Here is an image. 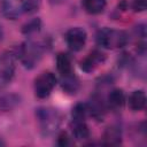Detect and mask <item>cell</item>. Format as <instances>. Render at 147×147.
<instances>
[{"instance_id": "1", "label": "cell", "mask_w": 147, "mask_h": 147, "mask_svg": "<svg viewBox=\"0 0 147 147\" xmlns=\"http://www.w3.org/2000/svg\"><path fill=\"white\" fill-rule=\"evenodd\" d=\"M127 34L122 30L115 29H101L96 33V42L99 46L108 49L121 48L127 42Z\"/></svg>"}, {"instance_id": "2", "label": "cell", "mask_w": 147, "mask_h": 147, "mask_svg": "<svg viewBox=\"0 0 147 147\" xmlns=\"http://www.w3.org/2000/svg\"><path fill=\"white\" fill-rule=\"evenodd\" d=\"M15 54L26 68H33L41 59L42 47L39 44L29 40L22 44Z\"/></svg>"}, {"instance_id": "3", "label": "cell", "mask_w": 147, "mask_h": 147, "mask_svg": "<svg viewBox=\"0 0 147 147\" xmlns=\"http://www.w3.org/2000/svg\"><path fill=\"white\" fill-rule=\"evenodd\" d=\"M37 118L42 133L47 136L54 133L61 123L60 114L52 108H39L37 110Z\"/></svg>"}, {"instance_id": "4", "label": "cell", "mask_w": 147, "mask_h": 147, "mask_svg": "<svg viewBox=\"0 0 147 147\" xmlns=\"http://www.w3.org/2000/svg\"><path fill=\"white\" fill-rule=\"evenodd\" d=\"M56 85V77L51 71L41 72L34 79V93L38 98H47Z\"/></svg>"}, {"instance_id": "5", "label": "cell", "mask_w": 147, "mask_h": 147, "mask_svg": "<svg viewBox=\"0 0 147 147\" xmlns=\"http://www.w3.org/2000/svg\"><path fill=\"white\" fill-rule=\"evenodd\" d=\"M64 39H65V42H67L68 47L71 51L78 52V51L83 49V47L85 46L87 34H86V31L83 28L75 26V28L69 29L65 32Z\"/></svg>"}, {"instance_id": "6", "label": "cell", "mask_w": 147, "mask_h": 147, "mask_svg": "<svg viewBox=\"0 0 147 147\" xmlns=\"http://www.w3.org/2000/svg\"><path fill=\"white\" fill-rule=\"evenodd\" d=\"M0 11L8 20H16L24 13V0H0Z\"/></svg>"}, {"instance_id": "7", "label": "cell", "mask_w": 147, "mask_h": 147, "mask_svg": "<svg viewBox=\"0 0 147 147\" xmlns=\"http://www.w3.org/2000/svg\"><path fill=\"white\" fill-rule=\"evenodd\" d=\"M16 54L8 53L0 59V82L2 84L9 83L14 76V56Z\"/></svg>"}, {"instance_id": "8", "label": "cell", "mask_w": 147, "mask_h": 147, "mask_svg": "<svg viewBox=\"0 0 147 147\" xmlns=\"http://www.w3.org/2000/svg\"><path fill=\"white\" fill-rule=\"evenodd\" d=\"M103 61H105V54L98 49H94L80 62V68L85 72H91Z\"/></svg>"}, {"instance_id": "9", "label": "cell", "mask_w": 147, "mask_h": 147, "mask_svg": "<svg viewBox=\"0 0 147 147\" xmlns=\"http://www.w3.org/2000/svg\"><path fill=\"white\" fill-rule=\"evenodd\" d=\"M146 106V94L144 91H133L129 96V107L133 111L142 110Z\"/></svg>"}, {"instance_id": "10", "label": "cell", "mask_w": 147, "mask_h": 147, "mask_svg": "<svg viewBox=\"0 0 147 147\" xmlns=\"http://www.w3.org/2000/svg\"><path fill=\"white\" fill-rule=\"evenodd\" d=\"M56 68L62 77L72 74L71 59L67 53H60L56 56Z\"/></svg>"}, {"instance_id": "11", "label": "cell", "mask_w": 147, "mask_h": 147, "mask_svg": "<svg viewBox=\"0 0 147 147\" xmlns=\"http://www.w3.org/2000/svg\"><path fill=\"white\" fill-rule=\"evenodd\" d=\"M124 102H125V95H124L122 90L115 88L107 96L108 107L111 108V109H119V108H122Z\"/></svg>"}, {"instance_id": "12", "label": "cell", "mask_w": 147, "mask_h": 147, "mask_svg": "<svg viewBox=\"0 0 147 147\" xmlns=\"http://www.w3.org/2000/svg\"><path fill=\"white\" fill-rule=\"evenodd\" d=\"M103 144L106 145H118L122 141V132L118 126H109L103 133Z\"/></svg>"}, {"instance_id": "13", "label": "cell", "mask_w": 147, "mask_h": 147, "mask_svg": "<svg viewBox=\"0 0 147 147\" xmlns=\"http://www.w3.org/2000/svg\"><path fill=\"white\" fill-rule=\"evenodd\" d=\"M20 103V96L14 93H0V111H9Z\"/></svg>"}, {"instance_id": "14", "label": "cell", "mask_w": 147, "mask_h": 147, "mask_svg": "<svg viewBox=\"0 0 147 147\" xmlns=\"http://www.w3.org/2000/svg\"><path fill=\"white\" fill-rule=\"evenodd\" d=\"M62 88L68 94H75L78 91V88H79V80H78V78L74 74L63 76L62 77Z\"/></svg>"}, {"instance_id": "15", "label": "cell", "mask_w": 147, "mask_h": 147, "mask_svg": "<svg viewBox=\"0 0 147 147\" xmlns=\"http://www.w3.org/2000/svg\"><path fill=\"white\" fill-rule=\"evenodd\" d=\"M84 9L92 15L100 14L106 7V0H83Z\"/></svg>"}, {"instance_id": "16", "label": "cell", "mask_w": 147, "mask_h": 147, "mask_svg": "<svg viewBox=\"0 0 147 147\" xmlns=\"http://www.w3.org/2000/svg\"><path fill=\"white\" fill-rule=\"evenodd\" d=\"M72 134L78 140H85L90 137V130L85 121H82V122L72 121Z\"/></svg>"}, {"instance_id": "17", "label": "cell", "mask_w": 147, "mask_h": 147, "mask_svg": "<svg viewBox=\"0 0 147 147\" xmlns=\"http://www.w3.org/2000/svg\"><path fill=\"white\" fill-rule=\"evenodd\" d=\"M72 121L74 122H82L85 121L86 116L88 115V108L87 103H77L72 108Z\"/></svg>"}, {"instance_id": "18", "label": "cell", "mask_w": 147, "mask_h": 147, "mask_svg": "<svg viewBox=\"0 0 147 147\" xmlns=\"http://www.w3.org/2000/svg\"><path fill=\"white\" fill-rule=\"evenodd\" d=\"M41 28V21L39 18H33L31 21H29L28 23H25L22 28V32L26 36H30V34H33V33H37L39 32Z\"/></svg>"}, {"instance_id": "19", "label": "cell", "mask_w": 147, "mask_h": 147, "mask_svg": "<svg viewBox=\"0 0 147 147\" xmlns=\"http://www.w3.org/2000/svg\"><path fill=\"white\" fill-rule=\"evenodd\" d=\"M39 5H40V0H24V11L33 13L38 10Z\"/></svg>"}, {"instance_id": "20", "label": "cell", "mask_w": 147, "mask_h": 147, "mask_svg": "<svg viewBox=\"0 0 147 147\" xmlns=\"http://www.w3.org/2000/svg\"><path fill=\"white\" fill-rule=\"evenodd\" d=\"M57 145H60V146L71 145V140H70V137L68 136V133H65V132L60 133V136L57 137Z\"/></svg>"}, {"instance_id": "21", "label": "cell", "mask_w": 147, "mask_h": 147, "mask_svg": "<svg viewBox=\"0 0 147 147\" xmlns=\"http://www.w3.org/2000/svg\"><path fill=\"white\" fill-rule=\"evenodd\" d=\"M132 8L136 11H144L146 9V0H132Z\"/></svg>"}, {"instance_id": "22", "label": "cell", "mask_w": 147, "mask_h": 147, "mask_svg": "<svg viewBox=\"0 0 147 147\" xmlns=\"http://www.w3.org/2000/svg\"><path fill=\"white\" fill-rule=\"evenodd\" d=\"M2 36H3V32H2V28L0 26V40L2 39Z\"/></svg>"}]
</instances>
